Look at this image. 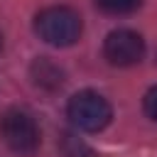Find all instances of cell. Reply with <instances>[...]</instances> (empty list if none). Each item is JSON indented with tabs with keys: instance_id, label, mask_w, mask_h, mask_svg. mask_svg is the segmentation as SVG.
<instances>
[{
	"instance_id": "6da1fadb",
	"label": "cell",
	"mask_w": 157,
	"mask_h": 157,
	"mask_svg": "<svg viewBox=\"0 0 157 157\" xmlns=\"http://www.w3.org/2000/svg\"><path fill=\"white\" fill-rule=\"evenodd\" d=\"M34 32L39 34V39H44L52 47H71L78 42L83 32V22L76 10L54 5L34 17Z\"/></svg>"
},
{
	"instance_id": "7a4b0ae2",
	"label": "cell",
	"mask_w": 157,
	"mask_h": 157,
	"mask_svg": "<svg viewBox=\"0 0 157 157\" xmlns=\"http://www.w3.org/2000/svg\"><path fill=\"white\" fill-rule=\"evenodd\" d=\"M0 137L17 155H34L42 142L34 118L20 108H10L0 115Z\"/></svg>"
},
{
	"instance_id": "3957f363",
	"label": "cell",
	"mask_w": 157,
	"mask_h": 157,
	"mask_svg": "<svg viewBox=\"0 0 157 157\" xmlns=\"http://www.w3.org/2000/svg\"><path fill=\"white\" fill-rule=\"evenodd\" d=\"M66 115L69 120L83 130V132H98L103 130L110 118H113V108L110 103L96 93V91H78L76 96H71L69 105H66Z\"/></svg>"
},
{
	"instance_id": "277c9868",
	"label": "cell",
	"mask_w": 157,
	"mask_h": 157,
	"mask_svg": "<svg viewBox=\"0 0 157 157\" xmlns=\"http://www.w3.org/2000/svg\"><path fill=\"white\" fill-rule=\"evenodd\" d=\"M103 56L113 66H132L145 56V39L132 29H113L103 42Z\"/></svg>"
},
{
	"instance_id": "5b68a950",
	"label": "cell",
	"mask_w": 157,
	"mask_h": 157,
	"mask_svg": "<svg viewBox=\"0 0 157 157\" xmlns=\"http://www.w3.org/2000/svg\"><path fill=\"white\" fill-rule=\"evenodd\" d=\"M29 76H32L34 86H39L44 91H59L64 86V69L47 56H39V59L32 61Z\"/></svg>"
},
{
	"instance_id": "8992f818",
	"label": "cell",
	"mask_w": 157,
	"mask_h": 157,
	"mask_svg": "<svg viewBox=\"0 0 157 157\" xmlns=\"http://www.w3.org/2000/svg\"><path fill=\"white\" fill-rule=\"evenodd\" d=\"M59 150L64 157H96V152L74 132H61L59 137Z\"/></svg>"
},
{
	"instance_id": "52a82bcc",
	"label": "cell",
	"mask_w": 157,
	"mask_h": 157,
	"mask_svg": "<svg viewBox=\"0 0 157 157\" xmlns=\"http://www.w3.org/2000/svg\"><path fill=\"white\" fill-rule=\"evenodd\" d=\"M96 5L108 15H128L135 12L142 5V0H96Z\"/></svg>"
},
{
	"instance_id": "ba28073f",
	"label": "cell",
	"mask_w": 157,
	"mask_h": 157,
	"mask_svg": "<svg viewBox=\"0 0 157 157\" xmlns=\"http://www.w3.org/2000/svg\"><path fill=\"white\" fill-rule=\"evenodd\" d=\"M142 105H145V113H147V115L157 123V86H155V88H150V91L145 93Z\"/></svg>"
},
{
	"instance_id": "9c48e42d",
	"label": "cell",
	"mask_w": 157,
	"mask_h": 157,
	"mask_svg": "<svg viewBox=\"0 0 157 157\" xmlns=\"http://www.w3.org/2000/svg\"><path fill=\"white\" fill-rule=\"evenodd\" d=\"M0 49H2V34H0Z\"/></svg>"
}]
</instances>
